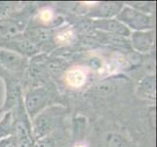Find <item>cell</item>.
<instances>
[{
	"label": "cell",
	"mask_w": 157,
	"mask_h": 147,
	"mask_svg": "<svg viewBox=\"0 0 157 147\" xmlns=\"http://www.w3.org/2000/svg\"><path fill=\"white\" fill-rule=\"evenodd\" d=\"M118 21L121 22L126 27L129 26L130 28L138 30L139 31L151 29L153 26L152 18H150L149 16L145 15L143 12H140V11L130 7H124L121 10V12H119Z\"/></svg>",
	"instance_id": "obj_1"
},
{
	"label": "cell",
	"mask_w": 157,
	"mask_h": 147,
	"mask_svg": "<svg viewBox=\"0 0 157 147\" xmlns=\"http://www.w3.org/2000/svg\"><path fill=\"white\" fill-rule=\"evenodd\" d=\"M0 65L11 71H21L26 65L25 58L21 54L0 48Z\"/></svg>",
	"instance_id": "obj_2"
},
{
	"label": "cell",
	"mask_w": 157,
	"mask_h": 147,
	"mask_svg": "<svg viewBox=\"0 0 157 147\" xmlns=\"http://www.w3.org/2000/svg\"><path fill=\"white\" fill-rule=\"evenodd\" d=\"M47 93L44 89H35L30 91L25 97V107L30 116H34L46 104Z\"/></svg>",
	"instance_id": "obj_3"
},
{
	"label": "cell",
	"mask_w": 157,
	"mask_h": 147,
	"mask_svg": "<svg viewBox=\"0 0 157 147\" xmlns=\"http://www.w3.org/2000/svg\"><path fill=\"white\" fill-rule=\"evenodd\" d=\"M97 28L101 30H104L105 31L114 34L115 35H123L128 36L130 35V31L127 27L122 24L118 20H112V19H101L94 22Z\"/></svg>",
	"instance_id": "obj_4"
},
{
	"label": "cell",
	"mask_w": 157,
	"mask_h": 147,
	"mask_svg": "<svg viewBox=\"0 0 157 147\" xmlns=\"http://www.w3.org/2000/svg\"><path fill=\"white\" fill-rule=\"evenodd\" d=\"M152 31H136L132 35V41L134 47L139 51L145 52L153 43Z\"/></svg>",
	"instance_id": "obj_5"
},
{
	"label": "cell",
	"mask_w": 157,
	"mask_h": 147,
	"mask_svg": "<svg viewBox=\"0 0 157 147\" xmlns=\"http://www.w3.org/2000/svg\"><path fill=\"white\" fill-rule=\"evenodd\" d=\"M87 80V76L84 70L80 68L70 69L67 73V83L73 88H79L83 86Z\"/></svg>",
	"instance_id": "obj_6"
},
{
	"label": "cell",
	"mask_w": 157,
	"mask_h": 147,
	"mask_svg": "<svg viewBox=\"0 0 157 147\" xmlns=\"http://www.w3.org/2000/svg\"><path fill=\"white\" fill-rule=\"evenodd\" d=\"M14 50L19 52V54H24L26 56H32L34 54L38 53V47L33 41L30 39H21L17 40L15 42H12V44H10Z\"/></svg>",
	"instance_id": "obj_7"
},
{
	"label": "cell",
	"mask_w": 157,
	"mask_h": 147,
	"mask_svg": "<svg viewBox=\"0 0 157 147\" xmlns=\"http://www.w3.org/2000/svg\"><path fill=\"white\" fill-rule=\"evenodd\" d=\"M121 9V5L118 3H102L95 10L93 13H91L90 16L93 17H98L102 19H108L119 13Z\"/></svg>",
	"instance_id": "obj_8"
},
{
	"label": "cell",
	"mask_w": 157,
	"mask_h": 147,
	"mask_svg": "<svg viewBox=\"0 0 157 147\" xmlns=\"http://www.w3.org/2000/svg\"><path fill=\"white\" fill-rule=\"evenodd\" d=\"M20 29L14 22L9 20L0 21V37L5 39H11L19 34Z\"/></svg>",
	"instance_id": "obj_9"
},
{
	"label": "cell",
	"mask_w": 157,
	"mask_h": 147,
	"mask_svg": "<svg viewBox=\"0 0 157 147\" xmlns=\"http://www.w3.org/2000/svg\"><path fill=\"white\" fill-rule=\"evenodd\" d=\"M50 129V121L47 117H40L35 124V133L37 137H40L47 133V130Z\"/></svg>",
	"instance_id": "obj_10"
},
{
	"label": "cell",
	"mask_w": 157,
	"mask_h": 147,
	"mask_svg": "<svg viewBox=\"0 0 157 147\" xmlns=\"http://www.w3.org/2000/svg\"><path fill=\"white\" fill-rule=\"evenodd\" d=\"M107 147H127L126 141L120 135L116 133H109L106 137Z\"/></svg>",
	"instance_id": "obj_11"
},
{
	"label": "cell",
	"mask_w": 157,
	"mask_h": 147,
	"mask_svg": "<svg viewBox=\"0 0 157 147\" xmlns=\"http://www.w3.org/2000/svg\"><path fill=\"white\" fill-rule=\"evenodd\" d=\"M74 36V34L71 30H64L61 32H59L57 35L56 39L59 43H62V44H67L70 41L72 40Z\"/></svg>",
	"instance_id": "obj_12"
},
{
	"label": "cell",
	"mask_w": 157,
	"mask_h": 147,
	"mask_svg": "<svg viewBox=\"0 0 157 147\" xmlns=\"http://www.w3.org/2000/svg\"><path fill=\"white\" fill-rule=\"evenodd\" d=\"M49 37H50L49 31L45 29H36L32 31V39L35 41H39V42L47 41L49 39Z\"/></svg>",
	"instance_id": "obj_13"
},
{
	"label": "cell",
	"mask_w": 157,
	"mask_h": 147,
	"mask_svg": "<svg viewBox=\"0 0 157 147\" xmlns=\"http://www.w3.org/2000/svg\"><path fill=\"white\" fill-rule=\"evenodd\" d=\"M54 18V13L50 8H44L40 11L39 13V19L44 22V23H49Z\"/></svg>",
	"instance_id": "obj_14"
},
{
	"label": "cell",
	"mask_w": 157,
	"mask_h": 147,
	"mask_svg": "<svg viewBox=\"0 0 157 147\" xmlns=\"http://www.w3.org/2000/svg\"><path fill=\"white\" fill-rule=\"evenodd\" d=\"M74 147H86L84 144H81V143H78V144H76Z\"/></svg>",
	"instance_id": "obj_15"
}]
</instances>
